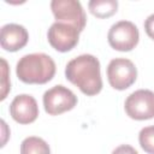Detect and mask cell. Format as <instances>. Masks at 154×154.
Wrapping results in <instances>:
<instances>
[{"mask_svg":"<svg viewBox=\"0 0 154 154\" xmlns=\"http://www.w3.org/2000/svg\"><path fill=\"white\" fill-rule=\"evenodd\" d=\"M51 10L54 18L59 23H65L75 26L78 31H83L87 24L85 12L77 0H53L51 2Z\"/></svg>","mask_w":154,"mask_h":154,"instance_id":"cell-3","label":"cell"},{"mask_svg":"<svg viewBox=\"0 0 154 154\" xmlns=\"http://www.w3.org/2000/svg\"><path fill=\"white\" fill-rule=\"evenodd\" d=\"M112 154H138V152L129 144H120L112 152Z\"/></svg>","mask_w":154,"mask_h":154,"instance_id":"cell-16","label":"cell"},{"mask_svg":"<svg viewBox=\"0 0 154 154\" xmlns=\"http://www.w3.org/2000/svg\"><path fill=\"white\" fill-rule=\"evenodd\" d=\"M126 114L135 120H147L154 118V91L138 89L131 93L124 103Z\"/></svg>","mask_w":154,"mask_h":154,"instance_id":"cell-7","label":"cell"},{"mask_svg":"<svg viewBox=\"0 0 154 154\" xmlns=\"http://www.w3.org/2000/svg\"><path fill=\"white\" fill-rule=\"evenodd\" d=\"M144 30L147 32V35L154 40V13L150 14L146 20H144Z\"/></svg>","mask_w":154,"mask_h":154,"instance_id":"cell-15","label":"cell"},{"mask_svg":"<svg viewBox=\"0 0 154 154\" xmlns=\"http://www.w3.org/2000/svg\"><path fill=\"white\" fill-rule=\"evenodd\" d=\"M109 46L120 52H129L134 49L140 40V32L137 26L130 20H119L114 23L108 30Z\"/></svg>","mask_w":154,"mask_h":154,"instance_id":"cell-4","label":"cell"},{"mask_svg":"<svg viewBox=\"0 0 154 154\" xmlns=\"http://www.w3.org/2000/svg\"><path fill=\"white\" fill-rule=\"evenodd\" d=\"M1 64H2V83H1V100H4L7 95V93L10 91L11 89V85H10V82H7V72H8V69H7V63L6 60L2 58L1 59Z\"/></svg>","mask_w":154,"mask_h":154,"instance_id":"cell-14","label":"cell"},{"mask_svg":"<svg viewBox=\"0 0 154 154\" xmlns=\"http://www.w3.org/2000/svg\"><path fill=\"white\" fill-rule=\"evenodd\" d=\"M29 40V34L23 25L8 23L1 28L0 43L7 52H17L22 49Z\"/></svg>","mask_w":154,"mask_h":154,"instance_id":"cell-10","label":"cell"},{"mask_svg":"<svg viewBox=\"0 0 154 154\" xmlns=\"http://www.w3.org/2000/svg\"><path fill=\"white\" fill-rule=\"evenodd\" d=\"M138 142L141 148L148 153L154 154V125L143 128L138 134Z\"/></svg>","mask_w":154,"mask_h":154,"instance_id":"cell-13","label":"cell"},{"mask_svg":"<svg viewBox=\"0 0 154 154\" xmlns=\"http://www.w3.org/2000/svg\"><path fill=\"white\" fill-rule=\"evenodd\" d=\"M65 76L88 96H94L102 89L100 61L91 54H81L70 60L65 67Z\"/></svg>","mask_w":154,"mask_h":154,"instance_id":"cell-1","label":"cell"},{"mask_svg":"<svg viewBox=\"0 0 154 154\" xmlns=\"http://www.w3.org/2000/svg\"><path fill=\"white\" fill-rule=\"evenodd\" d=\"M137 78L135 64L126 58L112 59L107 66V79L112 88L125 90L131 87Z\"/></svg>","mask_w":154,"mask_h":154,"instance_id":"cell-5","label":"cell"},{"mask_svg":"<svg viewBox=\"0 0 154 154\" xmlns=\"http://www.w3.org/2000/svg\"><path fill=\"white\" fill-rule=\"evenodd\" d=\"M20 154H51V149L43 138L30 136L20 143Z\"/></svg>","mask_w":154,"mask_h":154,"instance_id":"cell-12","label":"cell"},{"mask_svg":"<svg viewBox=\"0 0 154 154\" xmlns=\"http://www.w3.org/2000/svg\"><path fill=\"white\" fill-rule=\"evenodd\" d=\"M89 11L97 18H108L118 10V1L116 0H91L88 4Z\"/></svg>","mask_w":154,"mask_h":154,"instance_id":"cell-11","label":"cell"},{"mask_svg":"<svg viewBox=\"0 0 154 154\" xmlns=\"http://www.w3.org/2000/svg\"><path fill=\"white\" fill-rule=\"evenodd\" d=\"M17 77L28 84H45L55 75L54 60L45 53L23 55L16 66Z\"/></svg>","mask_w":154,"mask_h":154,"instance_id":"cell-2","label":"cell"},{"mask_svg":"<svg viewBox=\"0 0 154 154\" xmlns=\"http://www.w3.org/2000/svg\"><path fill=\"white\" fill-rule=\"evenodd\" d=\"M43 107L49 116H59L71 111L77 105V96L69 88L59 84L48 89L43 94Z\"/></svg>","mask_w":154,"mask_h":154,"instance_id":"cell-6","label":"cell"},{"mask_svg":"<svg viewBox=\"0 0 154 154\" xmlns=\"http://www.w3.org/2000/svg\"><path fill=\"white\" fill-rule=\"evenodd\" d=\"M10 114L19 124H30L38 117L37 102L31 95H17L10 105Z\"/></svg>","mask_w":154,"mask_h":154,"instance_id":"cell-9","label":"cell"},{"mask_svg":"<svg viewBox=\"0 0 154 154\" xmlns=\"http://www.w3.org/2000/svg\"><path fill=\"white\" fill-rule=\"evenodd\" d=\"M47 40L55 51L65 53L77 46L79 40V31L70 24L55 22L48 29Z\"/></svg>","mask_w":154,"mask_h":154,"instance_id":"cell-8","label":"cell"}]
</instances>
